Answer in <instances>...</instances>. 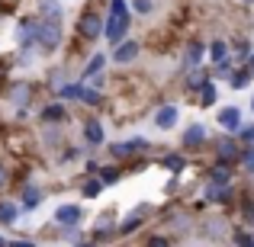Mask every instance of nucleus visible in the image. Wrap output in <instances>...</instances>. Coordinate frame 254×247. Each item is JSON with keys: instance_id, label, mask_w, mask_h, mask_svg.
<instances>
[{"instance_id": "nucleus-1", "label": "nucleus", "mask_w": 254, "mask_h": 247, "mask_svg": "<svg viewBox=\"0 0 254 247\" xmlns=\"http://www.w3.org/2000/svg\"><path fill=\"white\" fill-rule=\"evenodd\" d=\"M36 45L42 51H55L62 45V19H42V23H36Z\"/></svg>"}, {"instance_id": "nucleus-2", "label": "nucleus", "mask_w": 254, "mask_h": 247, "mask_svg": "<svg viewBox=\"0 0 254 247\" xmlns=\"http://www.w3.org/2000/svg\"><path fill=\"white\" fill-rule=\"evenodd\" d=\"M126 29H129V16H110V26H106V39H110L113 45H119L123 42V36H126Z\"/></svg>"}, {"instance_id": "nucleus-3", "label": "nucleus", "mask_w": 254, "mask_h": 247, "mask_svg": "<svg viewBox=\"0 0 254 247\" xmlns=\"http://www.w3.org/2000/svg\"><path fill=\"white\" fill-rule=\"evenodd\" d=\"M77 29H81V36H87V39H97L100 32H103V23H100L97 13H84V16H81V26H77Z\"/></svg>"}, {"instance_id": "nucleus-4", "label": "nucleus", "mask_w": 254, "mask_h": 247, "mask_svg": "<svg viewBox=\"0 0 254 247\" xmlns=\"http://www.w3.org/2000/svg\"><path fill=\"white\" fill-rule=\"evenodd\" d=\"M219 122H222L225 132H238V129H242V112H238L235 106H229V109L219 112Z\"/></svg>"}, {"instance_id": "nucleus-5", "label": "nucleus", "mask_w": 254, "mask_h": 247, "mask_svg": "<svg viewBox=\"0 0 254 247\" xmlns=\"http://www.w3.org/2000/svg\"><path fill=\"white\" fill-rule=\"evenodd\" d=\"M138 148H148V142H145V138H132V142H116V145H113V154H116V157H129V154H135Z\"/></svg>"}, {"instance_id": "nucleus-6", "label": "nucleus", "mask_w": 254, "mask_h": 247, "mask_svg": "<svg viewBox=\"0 0 254 247\" xmlns=\"http://www.w3.org/2000/svg\"><path fill=\"white\" fill-rule=\"evenodd\" d=\"M138 49H142L138 42H119V45H116V51H113V61H119V64L132 61V58L138 55Z\"/></svg>"}, {"instance_id": "nucleus-7", "label": "nucleus", "mask_w": 254, "mask_h": 247, "mask_svg": "<svg viewBox=\"0 0 254 247\" xmlns=\"http://www.w3.org/2000/svg\"><path fill=\"white\" fill-rule=\"evenodd\" d=\"M155 125H158V129H174V125H177V106H164V109H158Z\"/></svg>"}, {"instance_id": "nucleus-8", "label": "nucleus", "mask_w": 254, "mask_h": 247, "mask_svg": "<svg viewBox=\"0 0 254 247\" xmlns=\"http://www.w3.org/2000/svg\"><path fill=\"white\" fill-rule=\"evenodd\" d=\"M206 142V125H190V129H187L184 132V145H187V148H196V145H203Z\"/></svg>"}, {"instance_id": "nucleus-9", "label": "nucleus", "mask_w": 254, "mask_h": 247, "mask_svg": "<svg viewBox=\"0 0 254 247\" xmlns=\"http://www.w3.org/2000/svg\"><path fill=\"white\" fill-rule=\"evenodd\" d=\"M209 183L229 186V183H232V167H229V164H216V167L209 170Z\"/></svg>"}, {"instance_id": "nucleus-10", "label": "nucleus", "mask_w": 254, "mask_h": 247, "mask_svg": "<svg viewBox=\"0 0 254 247\" xmlns=\"http://www.w3.org/2000/svg\"><path fill=\"white\" fill-rule=\"evenodd\" d=\"M145 212H148V205H142V209H135L132 212L129 218H126L123 225H119V235H132V231L138 228V225H142V218H145Z\"/></svg>"}, {"instance_id": "nucleus-11", "label": "nucleus", "mask_w": 254, "mask_h": 247, "mask_svg": "<svg viewBox=\"0 0 254 247\" xmlns=\"http://www.w3.org/2000/svg\"><path fill=\"white\" fill-rule=\"evenodd\" d=\"M77 218H81V205H62L55 212V222H62V225H74Z\"/></svg>"}, {"instance_id": "nucleus-12", "label": "nucleus", "mask_w": 254, "mask_h": 247, "mask_svg": "<svg viewBox=\"0 0 254 247\" xmlns=\"http://www.w3.org/2000/svg\"><path fill=\"white\" fill-rule=\"evenodd\" d=\"M203 51H206V49H203V45H199V42L187 45V58H184V64H187V68L193 71V68H196L199 61H203Z\"/></svg>"}, {"instance_id": "nucleus-13", "label": "nucleus", "mask_w": 254, "mask_h": 247, "mask_svg": "<svg viewBox=\"0 0 254 247\" xmlns=\"http://www.w3.org/2000/svg\"><path fill=\"white\" fill-rule=\"evenodd\" d=\"M203 196L209 199V202H229V186H216V183H209Z\"/></svg>"}, {"instance_id": "nucleus-14", "label": "nucleus", "mask_w": 254, "mask_h": 247, "mask_svg": "<svg viewBox=\"0 0 254 247\" xmlns=\"http://www.w3.org/2000/svg\"><path fill=\"white\" fill-rule=\"evenodd\" d=\"M84 135H87V142H90V145H103V125L90 119V122L84 125Z\"/></svg>"}, {"instance_id": "nucleus-15", "label": "nucleus", "mask_w": 254, "mask_h": 247, "mask_svg": "<svg viewBox=\"0 0 254 247\" xmlns=\"http://www.w3.org/2000/svg\"><path fill=\"white\" fill-rule=\"evenodd\" d=\"M39 199H42V190H39V186H26V193H23V209H26V212L36 209Z\"/></svg>"}, {"instance_id": "nucleus-16", "label": "nucleus", "mask_w": 254, "mask_h": 247, "mask_svg": "<svg viewBox=\"0 0 254 247\" xmlns=\"http://www.w3.org/2000/svg\"><path fill=\"white\" fill-rule=\"evenodd\" d=\"M225 228H229V225H225L222 218H209V222H206V231H203V235H206V238H222V235H225Z\"/></svg>"}, {"instance_id": "nucleus-17", "label": "nucleus", "mask_w": 254, "mask_h": 247, "mask_svg": "<svg viewBox=\"0 0 254 247\" xmlns=\"http://www.w3.org/2000/svg\"><path fill=\"white\" fill-rule=\"evenodd\" d=\"M26 99H29V84H19V87H13V90H10V103L26 106Z\"/></svg>"}, {"instance_id": "nucleus-18", "label": "nucleus", "mask_w": 254, "mask_h": 247, "mask_svg": "<svg viewBox=\"0 0 254 247\" xmlns=\"http://www.w3.org/2000/svg\"><path fill=\"white\" fill-rule=\"evenodd\" d=\"M39 10H42L45 19H62V6H58L55 0H42V6H39Z\"/></svg>"}, {"instance_id": "nucleus-19", "label": "nucleus", "mask_w": 254, "mask_h": 247, "mask_svg": "<svg viewBox=\"0 0 254 247\" xmlns=\"http://www.w3.org/2000/svg\"><path fill=\"white\" fill-rule=\"evenodd\" d=\"M100 68H103V55H93L90 61H87V68H84V74H81V77H87V81H90V77H97V74H100Z\"/></svg>"}, {"instance_id": "nucleus-20", "label": "nucleus", "mask_w": 254, "mask_h": 247, "mask_svg": "<svg viewBox=\"0 0 254 247\" xmlns=\"http://www.w3.org/2000/svg\"><path fill=\"white\" fill-rule=\"evenodd\" d=\"M199 97H203V99H199L203 106H212V103H216V87H212L209 81H206V84H199Z\"/></svg>"}, {"instance_id": "nucleus-21", "label": "nucleus", "mask_w": 254, "mask_h": 247, "mask_svg": "<svg viewBox=\"0 0 254 247\" xmlns=\"http://www.w3.org/2000/svg\"><path fill=\"white\" fill-rule=\"evenodd\" d=\"M209 55H212V61H225V58H229V45H225V42H212Z\"/></svg>"}, {"instance_id": "nucleus-22", "label": "nucleus", "mask_w": 254, "mask_h": 247, "mask_svg": "<svg viewBox=\"0 0 254 247\" xmlns=\"http://www.w3.org/2000/svg\"><path fill=\"white\" fill-rule=\"evenodd\" d=\"M238 154V148H235V142H229V138H225L222 145H219V157H222V161H232V157Z\"/></svg>"}, {"instance_id": "nucleus-23", "label": "nucleus", "mask_w": 254, "mask_h": 247, "mask_svg": "<svg viewBox=\"0 0 254 247\" xmlns=\"http://www.w3.org/2000/svg\"><path fill=\"white\" fill-rule=\"evenodd\" d=\"M16 218V205L13 202H0V222H13Z\"/></svg>"}, {"instance_id": "nucleus-24", "label": "nucleus", "mask_w": 254, "mask_h": 247, "mask_svg": "<svg viewBox=\"0 0 254 247\" xmlns=\"http://www.w3.org/2000/svg\"><path fill=\"white\" fill-rule=\"evenodd\" d=\"M77 99H81V103H87V106H97V103H100V93H93V90H84V87H81Z\"/></svg>"}, {"instance_id": "nucleus-25", "label": "nucleus", "mask_w": 254, "mask_h": 247, "mask_svg": "<svg viewBox=\"0 0 254 247\" xmlns=\"http://www.w3.org/2000/svg\"><path fill=\"white\" fill-rule=\"evenodd\" d=\"M187 84H190V87L206 84V71H203V68H193V71H190V77H187Z\"/></svg>"}, {"instance_id": "nucleus-26", "label": "nucleus", "mask_w": 254, "mask_h": 247, "mask_svg": "<svg viewBox=\"0 0 254 247\" xmlns=\"http://www.w3.org/2000/svg\"><path fill=\"white\" fill-rule=\"evenodd\" d=\"M164 167H168V170H174V173H180V170H184V157H177V154L164 157Z\"/></svg>"}, {"instance_id": "nucleus-27", "label": "nucleus", "mask_w": 254, "mask_h": 247, "mask_svg": "<svg viewBox=\"0 0 254 247\" xmlns=\"http://www.w3.org/2000/svg\"><path fill=\"white\" fill-rule=\"evenodd\" d=\"M64 112H62V106H49V109H42V119L45 122H55V119H62Z\"/></svg>"}, {"instance_id": "nucleus-28", "label": "nucleus", "mask_w": 254, "mask_h": 247, "mask_svg": "<svg viewBox=\"0 0 254 247\" xmlns=\"http://www.w3.org/2000/svg\"><path fill=\"white\" fill-rule=\"evenodd\" d=\"M110 16H129V10H126V0H113V3H110Z\"/></svg>"}, {"instance_id": "nucleus-29", "label": "nucleus", "mask_w": 254, "mask_h": 247, "mask_svg": "<svg viewBox=\"0 0 254 247\" xmlns=\"http://www.w3.org/2000/svg\"><path fill=\"white\" fill-rule=\"evenodd\" d=\"M100 177H103V183H116V180H119V170H116V167H103V170H100Z\"/></svg>"}, {"instance_id": "nucleus-30", "label": "nucleus", "mask_w": 254, "mask_h": 247, "mask_svg": "<svg viewBox=\"0 0 254 247\" xmlns=\"http://www.w3.org/2000/svg\"><path fill=\"white\" fill-rule=\"evenodd\" d=\"M242 164H245V170H254V148L242 151Z\"/></svg>"}, {"instance_id": "nucleus-31", "label": "nucleus", "mask_w": 254, "mask_h": 247, "mask_svg": "<svg viewBox=\"0 0 254 247\" xmlns=\"http://www.w3.org/2000/svg\"><path fill=\"white\" fill-rule=\"evenodd\" d=\"M232 74V64H229V58L225 61H216V77H229Z\"/></svg>"}, {"instance_id": "nucleus-32", "label": "nucleus", "mask_w": 254, "mask_h": 247, "mask_svg": "<svg viewBox=\"0 0 254 247\" xmlns=\"http://www.w3.org/2000/svg\"><path fill=\"white\" fill-rule=\"evenodd\" d=\"M248 71H238V77H232V87H245V84H248Z\"/></svg>"}, {"instance_id": "nucleus-33", "label": "nucleus", "mask_w": 254, "mask_h": 247, "mask_svg": "<svg viewBox=\"0 0 254 247\" xmlns=\"http://www.w3.org/2000/svg\"><path fill=\"white\" fill-rule=\"evenodd\" d=\"M84 196L90 199V196H100V183H87L84 186Z\"/></svg>"}, {"instance_id": "nucleus-34", "label": "nucleus", "mask_w": 254, "mask_h": 247, "mask_svg": "<svg viewBox=\"0 0 254 247\" xmlns=\"http://www.w3.org/2000/svg\"><path fill=\"white\" fill-rule=\"evenodd\" d=\"M135 10L138 13H151V0H135Z\"/></svg>"}, {"instance_id": "nucleus-35", "label": "nucleus", "mask_w": 254, "mask_h": 247, "mask_svg": "<svg viewBox=\"0 0 254 247\" xmlns=\"http://www.w3.org/2000/svg\"><path fill=\"white\" fill-rule=\"evenodd\" d=\"M148 247H171L168 238H148Z\"/></svg>"}, {"instance_id": "nucleus-36", "label": "nucleus", "mask_w": 254, "mask_h": 247, "mask_svg": "<svg viewBox=\"0 0 254 247\" xmlns=\"http://www.w3.org/2000/svg\"><path fill=\"white\" fill-rule=\"evenodd\" d=\"M235 241H238V244H242V247H254V238H248V235H238V238H235Z\"/></svg>"}, {"instance_id": "nucleus-37", "label": "nucleus", "mask_w": 254, "mask_h": 247, "mask_svg": "<svg viewBox=\"0 0 254 247\" xmlns=\"http://www.w3.org/2000/svg\"><path fill=\"white\" fill-rule=\"evenodd\" d=\"M110 225H113V215H103V218H100V222H97V228H103V231H106V228H110Z\"/></svg>"}, {"instance_id": "nucleus-38", "label": "nucleus", "mask_w": 254, "mask_h": 247, "mask_svg": "<svg viewBox=\"0 0 254 247\" xmlns=\"http://www.w3.org/2000/svg\"><path fill=\"white\" fill-rule=\"evenodd\" d=\"M245 218H248V222L254 225V202H251V205H245Z\"/></svg>"}, {"instance_id": "nucleus-39", "label": "nucleus", "mask_w": 254, "mask_h": 247, "mask_svg": "<svg viewBox=\"0 0 254 247\" xmlns=\"http://www.w3.org/2000/svg\"><path fill=\"white\" fill-rule=\"evenodd\" d=\"M6 247H36L32 241H13V244H6Z\"/></svg>"}, {"instance_id": "nucleus-40", "label": "nucleus", "mask_w": 254, "mask_h": 247, "mask_svg": "<svg viewBox=\"0 0 254 247\" xmlns=\"http://www.w3.org/2000/svg\"><path fill=\"white\" fill-rule=\"evenodd\" d=\"M242 135H245V142H254V125H251V129H245Z\"/></svg>"}, {"instance_id": "nucleus-41", "label": "nucleus", "mask_w": 254, "mask_h": 247, "mask_svg": "<svg viewBox=\"0 0 254 247\" xmlns=\"http://www.w3.org/2000/svg\"><path fill=\"white\" fill-rule=\"evenodd\" d=\"M3 183H6V167L0 164V186H3Z\"/></svg>"}, {"instance_id": "nucleus-42", "label": "nucleus", "mask_w": 254, "mask_h": 247, "mask_svg": "<svg viewBox=\"0 0 254 247\" xmlns=\"http://www.w3.org/2000/svg\"><path fill=\"white\" fill-rule=\"evenodd\" d=\"M242 3H254V0H242Z\"/></svg>"}, {"instance_id": "nucleus-43", "label": "nucleus", "mask_w": 254, "mask_h": 247, "mask_svg": "<svg viewBox=\"0 0 254 247\" xmlns=\"http://www.w3.org/2000/svg\"><path fill=\"white\" fill-rule=\"evenodd\" d=\"M84 247H93V244H84Z\"/></svg>"}, {"instance_id": "nucleus-44", "label": "nucleus", "mask_w": 254, "mask_h": 247, "mask_svg": "<svg viewBox=\"0 0 254 247\" xmlns=\"http://www.w3.org/2000/svg\"><path fill=\"white\" fill-rule=\"evenodd\" d=\"M251 106H254V103H251Z\"/></svg>"}]
</instances>
